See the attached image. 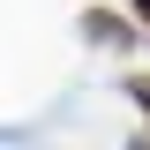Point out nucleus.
Instances as JSON below:
<instances>
[{
  "label": "nucleus",
  "instance_id": "f257e3e1",
  "mask_svg": "<svg viewBox=\"0 0 150 150\" xmlns=\"http://www.w3.org/2000/svg\"><path fill=\"white\" fill-rule=\"evenodd\" d=\"M128 90H135V98H143V105H150V83H143V75H135V83H128Z\"/></svg>",
  "mask_w": 150,
  "mask_h": 150
},
{
  "label": "nucleus",
  "instance_id": "f03ea898",
  "mask_svg": "<svg viewBox=\"0 0 150 150\" xmlns=\"http://www.w3.org/2000/svg\"><path fill=\"white\" fill-rule=\"evenodd\" d=\"M135 15H143V23H150V0H135Z\"/></svg>",
  "mask_w": 150,
  "mask_h": 150
},
{
  "label": "nucleus",
  "instance_id": "7ed1b4c3",
  "mask_svg": "<svg viewBox=\"0 0 150 150\" xmlns=\"http://www.w3.org/2000/svg\"><path fill=\"white\" fill-rule=\"evenodd\" d=\"M135 150H150V135H143V143H135Z\"/></svg>",
  "mask_w": 150,
  "mask_h": 150
}]
</instances>
